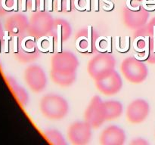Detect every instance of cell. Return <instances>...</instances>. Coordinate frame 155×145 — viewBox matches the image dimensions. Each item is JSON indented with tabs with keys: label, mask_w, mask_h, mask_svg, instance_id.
<instances>
[{
	"label": "cell",
	"mask_w": 155,
	"mask_h": 145,
	"mask_svg": "<svg viewBox=\"0 0 155 145\" xmlns=\"http://www.w3.org/2000/svg\"><path fill=\"white\" fill-rule=\"evenodd\" d=\"M108 65L115 66V59L110 54L108 55L105 53L95 56L89 63V74L95 79L104 77L113 71V69L110 67H112V68L114 67H110V66H108L110 67H108Z\"/></svg>",
	"instance_id": "6da1fadb"
},
{
	"label": "cell",
	"mask_w": 155,
	"mask_h": 145,
	"mask_svg": "<svg viewBox=\"0 0 155 145\" xmlns=\"http://www.w3.org/2000/svg\"><path fill=\"white\" fill-rule=\"evenodd\" d=\"M54 108H57L67 115L68 111L67 102L58 95H49L45 96L41 101V111L44 116L49 119H54Z\"/></svg>",
	"instance_id": "7a4b0ae2"
},
{
	"label": "cell",
	"mask_w": 155,
	"mask_h": 145,
	"mask_svg": "<svg viewBox=\"0 0 155 145\" xmlns=\"http://www.w3.org/2000/svg\"><path fill=\"white\" fill-rule=\"evenodd\" d=\"M68 136L74 144H85L91 139V129L85 122H75L70 126Z\"/></svg>",
	"instance_id": "3957f363"
},
{
	"label": "cell",
	"mask_w": 155,
	"mask_h": 145,
	"mask_svg": "<svg viewBox=\"0 0 155 145\" xmlns=\"http://www.w3.org/2000/svg\"><path fill=\"white\" fill-rule=\"evenodd\" d=\"M149 113V105L147 101L137 99L128 107L127 118L132 123H140L147 118Z\"/></svg>",
	"instance_id": "277c9868"
},
{
	"label": "cell",
	"mask_w": 155,
	"mask_h": 145,
	"mask_svg": "<svg viewBox=\"0 0 155 145\" xmlns=\"http://www.w3.org/2000/svg\"><path fill=\"white\" fill-rule=\"evenodd\" d=\"M111 84L122 85L121 78L116 71L113 70L110 74L97 79V88L101 93H104L105 95H114L120 91L116 87Z\"/></svg>",
	"instance_id": "5b68a950"
},
{
	"label": "cell",
	"mask_w": 155,
	"mask_h": 145,
	"mask_svg": "<svg viewBox=\"0 0 155 145\" xmlns=\"http://www.w3.org/2000/svg\"><path fill=\"white\" fill-rule=\"evenodd\" d=\"M96 114H99L105 118L104 104H102L98 96H95L92 100L91 104L86 112V119L87 122L92 124L94 128H99V126L102 123L99 120Z\"/></svg>",
	"instance_id": "8992f818"
},
{
	"label": "cell",
	"mask_w": 155,
	"mask_h": 145,
	"mask_svg": "<svg viewBox=\"0 0 155 145\" xmlns=\"http://www.w3.org/2000/svg\"><path fill=\"white\" fill-rule=\"evenodd\" d=\"M123 74L132 71L136 72L137 76L139 83L145 80L148 76V69L146 65L142 63V61L139 60L136 57H128L123 60L121 67Z\"/></svg>",
	"instance_id": "52a82bcc"
},
{
	"label": "cell",
	"mask_w": 155,
	"mask_h": 145,
	"mask_svg": "<svg viewBox=\"0 0 155 145\" xmlns=\"http://www.w3.org/2000/svg\"><path fill=\"white\" fill-rule=\"evenodd\" d=\"M126 138L124 132L117 126H109L101 132V143L103 144H123Z\"/></svg>",
	"instance_id": "ba28073f"
},
{
	"label": "cell",
	"mask_w": 155,
	"mask_h": 145,
	"mask_svg": "<svg viewBox=\"0 0 155 145\" xmlns=\"http://www.w3.org/2000/svg\"><path fill=\"white\" fill-rule=\"evenodd\" d=\"M104 108L105 112V119H113L121 115L123 106L118 101H110L104 103Z\"/></svg>",
	"instance_id": "9c48e42d"
},
{
	"label": "cell",
	"mask_w": 155,
	"mask_h": 145,
	"mask_svg": "<svg viewBox=\"0 0 155 145\" xmlns=\"http://www.w3.org/2000/svg\"><path fill=\"white\" fill-rule=\"evenodd\" d=\"M46 135L48 140L50 141L52 139H54L55 141L53 144H65L66 142L64 141V138L62 137V135L56 130H49L46 132Z\"/></svg>",
	"instance_id": "30bf717a"
},
{
	"label": "cell",
	"mask_w": 155,
	"mask_h": 145,
	"mask_svg": "<svg viewBox=\"0 0 155 145\" xmlns=\"http://www.w3.org/2000/svg\"><path fill=\"white\" fill-rule=\"evenodd\" d=\"M88 37L85 36H79L76 42V48L79 52L85 53L88 52Z\"/></svg>",
	"instance_id": "8fae6325"
},
{
	"label": "cell",
	"mask_w": 155,
	"mask_h": 145,
	"mask_svg": "<svg viewBox=\"0 0 155 145\" xmlns=\"http://www.w3.org/2000/svg\"><path fill=\"white\" fill-rule=\"evenodd\" d=\"M36 47L41 52L47 53L49 51V37L47 36H42L39 39L37 43H36Z\"/></svg>",
	"instance_id": "7c38bea8"
},
{
	"label": "cell",
	"mask_w": 155,
	"mask_h": 145,
	"mask_svg": "<svg viewBox=\"0 0 155 145\" xmlns=\"http://www.w3.org/2000/svg\"><path fill=\"white\" fill-rule=\"evenodd\" d=\"M87 36H88V52L87 53L93 52V36H92V26L89 25L87 29Z\"/></svg>",
	"instance_id": "4fadbf2b"
},
{
	"label": "cell",
	"mask_w": 155,
	"mask_h": 145,
	"mask_svg": "<svg viewBox=\"0 0 155 145\" xmlns=\"http://www.w3.org/2000/svg\"><path fill=\"white\" fill-rule=\"evenodd\" d=\"M57 35H58V52H62V41H63V36H62V25L58 24L57 25Z\"/></svg>",
	"instance_id": "5bb4252c"
},
{
	"label": "cell",
	"mask_w": 155,
	"mask_h": 145,
	"mask_svg": "<svg viewBox=\"0 0 155 145\" xmlns=\"http://www.w3.org/2000/svg\"><path fill=\"white\" fill-rule=\"evenodd\" d=\"M74 5L80 12L86 10V0H74Z\"/></svg>",
	"instance_id": "9a60e30c"
},
{
	"label": "cell",
	"mask_w": 155,
	"mask_h": 145,
	"mask_svg": "<svg viewBox=\"0 0 155 145\" xmlns=\"http://www.w3.org/2000/svg\"><path fill=\"white\" fill-rule=\"evenodd\" d=\"M12 39V37L9 36V32L8 30L5 31V35H4V41H5V53L8 54L9 52V40Z\"/></svg>",
	"instance_id": "2e32d148"
},
{
	"label": "cell",
	"mask_w": 155,
	"mask_h": 145,
	"mask_svg": "<svg viewBox=\"0 0 155 145\" xmlns=\"http://www.w3.org/2000/svg\"><path fill=\"white\" fill-rule=\"evenodd\" d=\"M147 33L152 36H155V18H154L148 25Z\"/></svg>",
	"instance_id": "e0dca14e"
},
{
	"label": "cell",
	"mask_w": 155,
	"mask_h": 145,
	"mask_svg": "<svg viewBox=\"0 0 155 145\" xmlns=\"http://www.w3.org/2000/svg\"><path fill=\"white\" fill-rule=\"evenodd\" d=\"M131 47V42H130V36H126V43H125V47L123 49H121L117 50L118 52H120L124 54V53L128 52Z\"/></svg>",
	"instance_id": "ac0fdd59"
},
{
	"label": "cell",
	"mask_w": 155,
	"mask_h": 145,
	"mask_svg": "<svg viewBox=\"0 0 155 145\" xmlns=\"http://www.w3.org/2000/svg\"><path fill=\"white\" fill-rule=\"evenodd\" d=\"M54 36H49V53H54Z\"/></svg>",
	"instance_id": "d6986e66"
},
{
	"label": "cell",
	"mask_w": 155,
	"mask_h": 145,
	"mask_svg": "<svg viewBox=\"0 0 155 145\" xmlns=\"http://www.w3.org/2000/svg\"><path fill=\"white\" fill-rule=\"evenodd\" d=\"M112 42H113V37H112V36H109V37H108L107 50H108V53H110V54H111V53H112Z\"/></svg>",
	"instance_id": "ffe728a7"
},
{
	"label": "cell",
	"mask_w": 155,
	"mask_h": 145,
	"mask_svg": "<svg viewBox=\"0 0 155 145\" xmlns=\"http://www.w3.org/2000/svg\"><path fill=\"white\" fill-rule=\"evenodd\" d=\"M13 42H14L13 52H14V53L17 54V53H18V36H14Z\"/></svg>",
	"instance_id": "44dd1931"
},
{
	"label": "cell",
	"mask_w": 155,
	"mask_h": 145,
	"mask_svg": "<svg viewBox=\"0 0 155 145\" xmlns=\"http://www.w3.org/2000/svg\"><path fill=\"white\" fill-rule=\"evenodd\" d=\"M103 1H104V2H105V3H107L108 5H109V8L107 9V12H110V11H112V10L114 9V4L112 2L108 1V0H103Z\"/></svg>",
	"instance_id": "7402d4cb"
},
{
	"label": "cell",
	"mask_w": 155,
	"mask_h": 145,
	"mask_svg": "<svg viewBox=\"0 0 155 145\" xmlns=\"http://www.w3.org/2000/svg\"><path fill=\"white\" fill-rule=\"evenodd\" d=\"M48 11L50 12L54 11V8H53V0H49V2H48Z\"/></svg>",
	"instance_id": "603a6c76"
},
{
	"label": "cell",
	"mask_w": 155,
	"mask_h": 145,
	"mask_svg": "<svg viewBox=\"0 0 155 145\" xmlns=\"http://www.w3.org/2000/svg\"><path fill=\"white\" fill-rule=\"evenodd\" d=\"M18 0H13V8L15 12H18Z\"/></svg>",
	"instance_id": "cb8c5ba5"
},
{
	"label": "cell",
	"mask_w": 155,
	"mask_h": 145,
	"mask_svg": "<svg viewBox=\"0 0 155 145\" xmlns=\"http://www.w3.org/2000/svg\"><path fill=\"white\" fill-rule=\"evenodd\" d=\"M66 11L70 12L71 8H70V0H66Z\"/></svg>",
	"instance_id": "d4e9b609"
},
{
	"label": "cell",
	"mask_w": 155,
	"mask_h": 145,
	"mask_svg": "<svg viewBox=\"0 0 155 145\" xmlns=\"http://www.w3.org/2000/svg\"><path fill=\"white\" fill-rule=\"evenodd\" d=\"M40 12H44L45 11V0H40V8H39Z\"/></svg>",
	"instance_id": "484cf974"
},
{
	"label": "cell",
	"mask_w": 155,
	"mask_h": 145,
	"mask_svg": "<svg viewBox=\"0 0 155 145\" xmlns=\"http://www.w3.org/2000/svg\"><path fill=\"white\" fill-rule=\"evenodd\" d=\"M86 12H91V0H86Z\"/></svg>",
	"instance_id": "4316f807"
},
{
	"label": "cell",
	"mask_w": 155,
	"mask_h": 145,
	"mask_svg": "<svg viewBox=\"0 0 155 145\" xmlns=\"http://www.w3.org/2000/svg\"><path fill=\"white\" fill-rule=\"evenodd\" d=\"M95 11L99 12V0H95Z\"/></svg>",
	"instance_id": "83f0119b"
},
{
	"label": "cell",
	"mask_w": 155,
	"mask_h": 145,
	"mask_svg": "<svg viewBox=\"0 0 155 145\" xmlns=\"http://www.w3.org/2000/svg\"><path fill=\"white\" fill-rule=\"evenodd\" d=\"M58 12L62 11V0H58Z\"/></svg>",
	"instance_id": "f1b7e54d"
},
{
	"label": "cell",
	"mask_w": 155,
	"mask_h": 145,
	"mask_svg": "<svg viewBox=\"0 0 155 145\" xmlns=\"http://www.w3.org/2000/svg\"><path fill=\"white\" fill-rule=\"evenodd\" d=\"M26 2L27 0H22V12H26L27 8H26Z\"/></svg>",
	"instance_id": "f546056e"
},
{
	"label": "cell",
	"mask_w": 155,
	"mask_h": 145,
	"mask_svg": "<svg viewBox=\"0 0 155 145\" xmlns=\"http://www.w3.org/2000/svg\"><path fill=\"white\" fill-rule=\"evenodd\" d=\"M12 32H13V33H18V32H19V30H18V28L15 27V28H14L13 30H12Z\"/></svg>",
	"instance_id": "4dcf8cb0"
},
{
	"label": "cell",
	"mask_w": 155,
	"mask_h": 145,
	"mask_svg": "<svg viewBox=\"0 0 155 145\" xmlns=\"http://www.w3.org/2000/svg\"><path fill=\"white\" fill-rule=\"evenodd\" d=\"M0 53H1V43H0Z\"/></svg>",
	"instance_id": "1f68e13d"
}]
</instances>
